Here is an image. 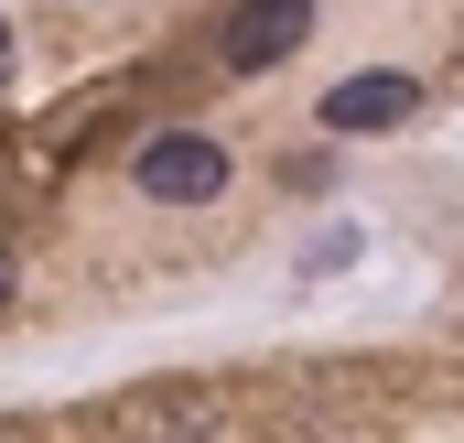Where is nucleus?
I'll use <instances>...</instances> for the list:
<instances>
[{"mask_svg":"<svg viewBox=\"0 0 464 443\" xmlns=\"http://www.w3.org/2000/svg\"><path fill=\"white\" fill-rule=\"evenodd\" d=\"M400 119H421V76H400V65H367L346 87H324V130H400Z\"/></svg>","mask_w":464,"mask_h":443,"instance_id":"obj_2","label":"nucleus"},{"mask_svg":"<svg viewBox=\"0 0 464 443\" xmlns=\"http://www.w3.org/2000/svg\"><path fill=\"white\" fill-rule=\"evenodd\" d=\"M227 141L217 130H151L140 152H130V184L151 195V206H217L227 195Z\"/></svg>","mask_w":464,"mask_h":443,"instance_id":"obj_1","label":"nucleus"},{"mask_svg":"<svg viewBox=\"0 0 464 443\" xmlns=\"http://www.w3.org/2000/svg\"><path fill=\"white\" fill-rule=\"evenodd\" d=\"M217 422H227V400H217L206 379H173V389L140 400V443H206Z\"/></svg>","mask_w":464,"mask_h":443,"instance_id":"obj_4","label":"nucleus"},{"mask_svg":"<svg viewBox=\"0 0 464 443\" xmlns=\"http://www.w3.org/2000/svg\"><path fill=\"white\" fill-rule=\"evenodd\" d=\"M303 33H314V0H248L227 22V65L237 76H270V65L303 54Z\"/></svg>","mask_w":464,"mask_h":443,"instance_id":"obj_3","label":"nucleus"},{"mask_svg":"<svg viewBox=\"0 0 464 443\" xmlns=\"http://www.w3.org/2000/svg\"><path fill=\"white\" fill-rule=\"evenodd\" d=\"M0 303H11V249H0Z\"/></svg>","mask_w":464,"mask_h":443,"instance_id":"obj_6","label":"nucleus"},{"mask_svg":"<svg viewBox=\"0 0 464 443\" xmlns=\"http://www.w3.org/2000/svg\"><path fill=\"white\" fill-rule=\"evenodd\" d=\"M0 87H11V11H0Z\"/></svg>","mask_w":464,"mask_h":443,"instance_id":"obj_5","label":"nucleus"}]
</instances>
